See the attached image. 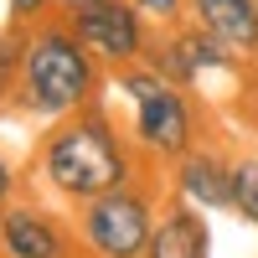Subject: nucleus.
Instances as JSON below:
<instances>
[{"label": "nucleus", "mask_w": 258, "mask_h": 258, "mask_svg": "<svg viewBox=\"0 0 258 258\" xmlns=\"http://www.w3.org/2000/svg\"><path fill=\"white\" fill-rule=\"evenodd\" d=\"M232 212L258 227V155L232 160Z\"/></svg>", "instance_id": "obj_10"}, {"label": "nucleus", "mask_w": 258, "mask_h": 258, "mask_svg": "<svg viewBox=\"0 0 258 258\" xmlns=\"http://www.w3.org/2000/svg\"><path fill=\"white\" fill-rule=\"evenodd\" d=\"M170 197H181L202 212H232V160H222L217 150H186L170 165Z\"/></svg>", "instance_id": "obj_7"}, {"label": "nucleus", "mask_w": 258, "mask_h": 258, "mask_svg": "<svg viewBox=\"0 0 258 258\" xmlns=\"http://www.w3.org/2000/svg\"><path fill=\"white\" fill-rule=\"evenodd\" d=\"M11 197H16V170H11V160H6V155H0V207H6Z\"/></svg>", "instance_id": "obj_14"}, {"label": "nucleus", "mask_w": 258, "mask_h": 258, "mask_svg": "<svg viewBox=\"0 0 258 258\" xmlns=\"http://www.w3.org/2000/svg\"><path fill=\"white\" fill-rule=\"evenodd\" d=\"M155 217H160L155 176H129L124 186L73 207V227L88 258H145Z\"/></svg>", "instance_id": "obj_4"}, {"label": "nucleus", "mask_w": 258, "mask_h": 258, "mask_svg": "<svg viewBox=\"0 0 258 258\" xmlns=\"http://www.w3.org/2000/svg\"><path fill=\"white\" fill-rule=\"evenodd\" d=\"M36 170H41V186L57 202L83 207V202L103 197V191L124 186L129 176H140V150L119 129V119L93 98L88 109L47 124L41 150H36Z\"/></svg>", "instance_id": "obj_1"}, {"label": "nucleus", "mask_w": 258, "mask_h": 258, "mask_svg": "<svg viewBox=\"0 0 258 258\" xmlns=\"http://www.w3.org/2000/svg\"><path fill=\"white\" fill-rule=\"evenodd\" d=\"M114 88L129 98V140L140 150V165H176L186 150H197L202 114L191 88L170 83L150 62H129L114 73Z\"/></svg>", "instance_id": "obj_3"}, {"label": "nucleus", "mask_w": 258, "mask_h": 258, "mask_svg": "<svg viewBox=\"0 0 258 258\" xmlns=\"http://www.w3.org/2000/svg\"><path fill=\"white\" fill-rule=\"evenodd\" d=\"M26 31L31 26H0V78L6 83H16L21 78V57H26Z\"/></svg>", "instance_id": "obj_11"}, {"label": "nucleus", "mask_w": 258, "mask_h": 258, "mask_svg": "<svg viewBox=\"0 0 258 258\" xmlns=\"http://www.w3.org/2000/svg\"><path fill=\"white\" fill-rule=\"evenodd\" d=\"M103 62L73 36V26L62 16L36 21L26 31V57H21V78H16V103L36 119H68L78 109H88L103 88Z\"/></svg>", "instance_id": "obj_2"}, {"label": "nucleus", "mask_w": 258, "mask_h": 258, "mask_svg": "<svg viewBox=\"0 0 258 258\" xmlns=\"http://www.w3.org/2000/svg\"><path fill=\"white\" fill-rule=\"evenodd\" d=\"M78 6H93V0H57V16H68V11H78Z\"/></svg>", "instance_id": "obj_15"}, {"label": "nucleus", "mask_w": 258, "mask_h": 258, "mask_svg": "<svg viewBox=\"0 0 258 258\" xmlns=\"http://www.w3.org/2000/svg\"><path fill=\"white\" fill-rule=\"evenodd\" d=\"M145 258H212L207 212L191 207V202H181V197L160 202V217H155V232H150Z\"/></svg>", "instance_id": "obj_9"}, {"label": "nucleus", "mask_w": 258, "mask_h": 258, "mask_svg": "<svg viewBox=\"0 0 258 258\" xmlns=\"http://www.w3.org/2000/svg\"><path fill=\"white\" fill-rule=\"evenodd\" d=\"M6 11H11L16 26H36V21L57 16V0H6Z\"/></svg>", "instance_id": "obj_12"}, {"label": "nucleus", "mask_w": 258, "mask_h": 258, "mask_svg": "<svg viewBox=\"0 0 258 258\" xmlns=\"http://www.w3.org/2000/svg\"><path fill=\"white\" fill-rule=\"evenodd\" d=\"M73 26V36L88 47L109 73L129 68V62H145L150 52V41H155V21H150L135 0H93V6H78L62 16Z\"/></svg>", "instance_id": "obj_5"}, {"label": "nucleus", "mask_w": 258, "mask_h": 258, "mask_svg": "<svg viewBox=\"0 0 258 258\" xmlns=\"http://www.w3.org/2000/svg\"><path fill=\"white\" fill-rule=\"evenodd\" d=\"M73 217H57L41 202H6L0 207V258H78Z\"/></svg>", "instance_id": "obj_6"}, {"label": "nucleus", "mask_w": 258, "mask_h": 258, "mask_svg": "<svg viewBox=\"0 0 258 258\" xmlns=\"http://www.w3.org/2000/svg\"><path fill=\"white\" fill-rule=\"evenodd\" d=\"M186 21L238 57L258 62V0H186Z\"/></svg>", "instance_id": "obj_8"}, {"label": "nucleus", "mask_w": 258, "mask_h": 258, "mask_svg": "<svg viewBox=\"0 0 258 258\" xmlns=\"http://www.w3.org/2000/svg\"><path fill=\"white\" fill-rule=\"evenodd\" d=\"M135 6L155 21V26H176V21H186V0H135Z\"/></svg>", "instance_id": "obj_13"}]
</instances>
